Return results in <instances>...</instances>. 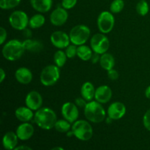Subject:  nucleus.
Returning <instances> with one entry per match:
<instances>
[{"mask_svg":"<svg viewBox=\"0 0 150 150\" xmlns=\"http://www.w3.org/2000/svg\"><path fill=\"white\" fill-rule=\"evenodd\" d=\"M29 19L27 14L22 10H16L10 14L9 23L16 30L23 31L29 26Z\"/></svg>","mask_w":150,"mask_h":150,"instance_id":"nucleus-8","label":"nucleus"},{"mask_svg":"<svg viewBox=\"0 0 150 150\" xmlns=\"http://www.w3.org/2000/svg\"><path fill=\"white\" fill-rule=\"evenodd\" d=\"M21 0H0V7L3 10L15 8L20 4Z\"/></svg>","mask_w":150,"mask_h":150,"instance_id":"nucleus-29","label":"nucleus"},{"mask_svg":"<svg viewBox=\"0 0 150 150\" xmlns=\"http://www.w3.org/2000/svg\"><path fill=\"white\" fill-rule=\"evenodd\" d=\"M77 45H74V44H71L69 45L66 48L65 54L67 55V58L73 59L77 55Z\"/></svg>","mask_w":150,"mask_h":150,"instance_id":"nucleus-31","label":"nucleus"},{"mask_svg":"<svg viewBox=\"0 0 150 150\" xmlns=\"http://www.w3.org/2000/svg\"><path fill=\"white\" fill-rule=\"evenodd\" d=\"M71 123L70 122H68L66 120H57V122H56L55 126H54V128L56 129V130L59 133H67L68 131H70V128H72Z\"/></svg>","mask_w":150,"mask_h":150,"instance_id":"nucleus-27","label":"nucleus"},{"mask_svg":"<svg viewBox=\"0 0 150 150\" xmlns=\"http://www.w3.org/2000/svg\"><path fill=\"white\" fill-rule=\"evenodd\" d=\"M67 57L65 54V51L62 50L56 51L54 55V61L56 65L59 67H62L65 64Z\"/></svg>","mask_w":150,"mask_h":150,"instance_id":"nucleus-26","label":"nucleus"},{"mask_svg":"<svg viewBox=\"0 0 150 150\" xmlns=\"http://www.w3.org/2000/svg\"><path fill=\"white\" fill-rule=\"evenodd\" d=\"M71 130L75 137L83 142L89 141L93 136L92 125L86 120H77L72 125Z\"/></svg>","mask_w":150,"mask_h":150,"instance_id":"nucleus-4","label":"nucleus"},{"mask_svg":"<svg viewBox=\"0 0 150 150\" xmlns=\"http://www.w3.org/2000/svg\"><path fill=\"white\" fill-rule=\"evenodd\" d=\"M51 150H64L63 149L62 147H61V146H56V147L53 148V149H51Z\"/></svg>","mask_w":150,"mask_h":150,"instance_id":"nucleus-42","label":"nucleus"},{"mask_svg":"<svg viewBox=\"0 0 150 150\" xmlns=\"http://www.w3.org/2000/svg\"><path fill=\"white\" fill-rule=\"evenodd\" d=\"M45 18L42 14H35L30 18L29 22V27L32 29H39L44 25Z\"/></svg>","mask_w":150,"mask_h":150,"instance_id":"nucleus-25","label":"nucleus"},{"mask_svg":"<svg viewBox=\"0 0 150 150\" xmlns=\"http://www.w3.org/2000/svg\"><path fill=\"white\" fill-rule=\"evenodd\" d=\"M84 115L88 121L92 123H100L105 119V111L98 101H89L84 108Z\"/></svg>","mask_w":150,"mask_h":150,"instance_id":"nucleus-3","label":"nucleus"},{"mask_svg":"<svg viewBox=\"0 0 150 150\" xmlns=\"http://www.w3.org/2000/svg\"><path fill=\"white\" fill-rule=\"evenodd\" d=\"M90 45L94 52L102 55L108 51L110 47V42L108 38L103 33H97L91 38Z\"/></svg>","mask_w":150,"mask_h":150,"instance_id":"nucleus-7","label":"nucleus"},{"mask_svg":"<svg viewBox=\"0 0 150 150\" xmlns=\"http://www.w3.org/2000/svg\"><path fill=\"white\" fill-rule=\"evenodd\" d=\"M15 77L16 81L22 84H28L32 80V73L27 67H19L15 73Z\"/></svg>","mask_w":150,"mask_h":150,"instance_id":"nucleus-17","label":"nucleus"},{"mask_svg":"<svg viewBox=\"0 0 150 150\" xmlns=\"http://www.w3.org/2000/svg\"><path fill=\"white\" fill-rule=\"evenodd\" d=\"M100 54H97V53H95V52L93 53L92 58H91L90 59L93 64H96V63H98V62L100 61Z\"/></svg>","mask_w":150,"mask_h":150,"instance_id":"nucleus-37","label":"nucleus"},{"mask_svg":"<svg viewBox=\"0 0 150 150\" xmlns=\"http://www.w3.org/2000/svg\"><path fill=\"white\" fill-rule=\"evenodd\" d=\"M143 124L145 128L150 131V108L146 111L143 117Z\"/></svg>","mask_w":150,"mask_h":150,"instance_id":"nucleus-33","label":"nucleus"},{"mask_svg":"<svg viewBox=\"0 0 150 150\" xmlns=\"http://www.w3.org/2000/svg\"><path fill=\"white\" fill-rule=\"evenodd\" d=\"M7 39V31L4 27L0 28V44L3 45Z\"/></svg>","mask_w":150,"mask_h":150,"instance_id":"nucleus-35","label":"nucleus"},{"mask_svg":"<svg viewBox=\"0 0 150 150\" xmlns=\"http://www.w3.org/2000/svg\"><path fill=\"white\" fill-rule=\"evenodd\" d=\"M23 36L25 37L26 39H29V38L32 37V32L28 28H26L25 29L23 30Z\"/></svg>","mask_w":150,"mask_h":150,"instance_id":"nucleus-38","label":"nucleus"},{"mask_svg":"<svg viewBox=\"0 0 150 150\" xmlns=\"http://www.w3.org/2000/svg\"><path fill=\"white\" fill-rule=\"evenodd\" d=\"M100 64L103 70L108 71L111 69H114V65H115V59L111 54L105 53L101 55Z\"/></svg>","mask_w":150,"mask_h":150,"instance_id":"nucleus-23","label":"nucleus"},{"mask_svg":"<svg viewBox=\"0 0 150 150\" xmlns=\"http://www.w3.org/2000/svg\"><path fill=\"white\" fill-rule=\"evenodd\" d=\"M95 91L96 89H95V86L91 82H85L81 86V94L82 98L89 102V101H92L93 98H95Z\"/></svg>","mask_w":150,"mask_h":150,"instance_id":"nucleus-22","label":"nucleus"},{"mask_svg":"<svg viewBox=\"0 0 150 150\" xmlns=\"http://www.w3.org/2000/svg\"><path fill=\"white\" fill-rule=\"evenodd\" d=\"M60 77L59 67L54 64H50L42 69L40 73V82L45 86H51L55 84Z\"/></svg>","mask_w":150,"mask_h":150,"instance_id":"nucleus-6","label":"nucleus"},{"mask_svg":"<svg viewBox=\"0 0 150 150\" xmlns=\"http://www.w3.org/2000/svg\"><path fill=\"white\" fill-rule=\"evenodd\" d=\"M77 1L78 0H62V7L66 10H70L76 5Z\"/></svg>","mask_w":150,"mask_h":150,"instance_id":"nucleus-32","label":"nucleus"},{"mask_svg":"<svg viewBox=\"0 0 150 150\" xmlns=\"http://www.w3.org/2000/svg\"><path fill=\"white\" fill-rule=\"evenodd\" d=\"M93 54V51L92 48L85 45H79L77 48V56L80 59L83 61L90 60Z\"/></svg>","mask_w":150,"mask_h":150,"instance_id":"nucleus-24","label":"nucleus"},{"mask_svg":"<svg viewBox=\"0 0 150 150\" xmlns=\"http://www.w3.org/2000/svg\"><path fill=\"white\" fill-rule=\"evenodd\" d=\"M112 98V90L107 85H102L96 89L95 98V100L101 104L107 103Z\"/></svg>","mask_w":150,"mask_h":150,"instance_id":"nucleus-15","label":"nucleus"},{"mask_svg":"<svg viewBox=\"0 0 150 150\" xmlns=\"http://www.w3.org/2000/svg\"><path fill=\"white\" fill-rule=\"evenodd\" d=\"M16 134L20 140L26 141L32 138L35 133V128L29 122H23L16 129Z\"/></svg>","mask_w":150,"mask_h":150,"instance_id":"nucleus-16","label":"nucleus"},{"mask_svg":"<svg viewBox=\"0 0 150 150\" xmlns=\"http://www.w3.org/2000/svg\"><path fill=\"white\" fill-rule=\"evenodd\" d=\"M15 115L16 117L22 122H28L31 121L35 117V114H33V111L26 107H19L15 111Z\"/></svg>","mask_w":150,"mask_h":150,"instance_id":"nucleus-19","label":"nucleus"},{"mask_svg":"<svg viewBox=\"0 0 150 150\" xmlns=\"http://www.w3.org/2000/svg\"><path fill=\"white\" fill-rule=\"evenodd\" d=\"M23 45L25 50L31 53H39L43 49V45L42 42L31 38L25 40L23 42Z\"/></svg>","mask_w":150,"mask_h":150,"instance_id":"nucleus-21","label":"nucleus"},{"mask_svg":"<svg viewBox=\"0 0 150 150\" xmlns=\"http://www.w3.org/2000/svg\"><path fill=\"white\" fill-rule=\"evenodd\" d=\"M26 51L23 42L14 39L8 41L2 48V55L8 61H16L19 59Z\"/></svg>","mask_w":150,"mask_h":150,"instance_id":"nucleus-2","label":"nucleus"},{"mask_svg":"<svg viewBox=\"0 0 150 150\" xmlns=\"http://www.w3.org/2000/svg\"><path fill=\"white\" fill-rule=\"evenodd\" d=\"M5 77H6V73L5 72H4V69L1 68L0 69V82H1V83H2V82L4 81Z\"/></svg>","mask_w":150,"mask_h":150,"instance_id":"nucleus-39","label":"nucleus"},{"mask_svg":"<svg viewBox=\"0 0 150 150\" xmlns=\"http://www.w3.org/2000/svg\"><path fill=\"white\" fill-rule=\"evenodd\" d=\"M149 4L145 0H141L136 4V12L142 16H144L149 13Z\"/></svg>","mask_w":150,"mask_h":150,"instance_id":"nucleus-28","label":"nucleus"},{"mask_svg":"<svg viewBox=\"0 0 150 150\" xmlns=\"http://www.w3.org/2000/svg\"><path fill=\"white\" fill-rule=\"evenodd\" d=\"M25 103L32 111H38L41 108L42 105V98L37 91H31L26 95Z\"/></svg>","mask_w":150,"mask_h":150,"instance_id":"nucleus-13","label":"nucleus"},{"mask_svg":"<svg viewBox=\"0 0 150 150\" xmlns=\"http://www.w3.org/2000/svg\"><path fill=\"white\" fill-rule=\"evenodd\" d=\"M108 116L112 120H118L122 118L126 114V107L121 102H114L108 108Z\"/></svg>","mask_w":150,"mask_h":150,"instance_id":"nucleus-14","label":"nucleus"},{"mask_svg":"<svg viewBox=\"0 0 150 150\" xmlns=\"http://www.w3.org/2000/svg\"><path fill=\"white\" fill-rule=\"evenodd\" d=\"M108 77L110 80L111 81H116L119 78V73L114 69H111V70H108Z\"/></svg>","mask_w":150,"mask_h":150,"instance_id":"nucleus-34","label":"nucleus"},{"mask_svg":"<svg viewBox=\"0 0 150 150\" xmlns=\"http://www.w3.org/2000/svg\"><path fill=\"white\" fill-rule=\"evenodd\" d=\"M57 121L56 113L51 108H41L36 111L34 122L37 125L43 130H51L55 126Z\"/></svg>","mask_w":150,"mask_h":150,"instance_id":"nucleus-1","label":"nucleus"},{"mask_svg":"<svg viewBox=\"0 0 150 150\" xmlns=\"http://www.w3.org/2000/svg\"><path fill=\"white\" fill-rule=\"evenodd\" d=\"M90 29L86 25H77L72 28L69 36L72 44L78 45H84L90 36Z\"/></svg>","mask_w":150,"mask_h":150,"instance_id":"nucleus-5","label":"nucleus"},{"mask_svg":"<svg viewBox=\"0 0 150 150\" xmlns=\"http://www.w3.org/2000/svg\"><path fill=\"white\" fill-rule=\"evenodd\" d=\"M98 27L101 33H109L113 29L115 19L111 12L103 11L99 15L97 21Z\"/></svg>","mask_w":150,"mask_h":150,"instance_id":"nucleus-9","label":"nucleus"},{"mask_svg":"<svg viewBox=\"0 0 150 150\" xmlns=\"http://www.w3.org/2000/svg\"><path fill=\"white\" fill-rule=\"evenodd\" d=\"M145 96H146V98L150 100V85L146 89V91H145Z\"/></svg>","mask_w":150,"mask_h":150,"instance_id":"nucleus-41","label":"nucleus"},{"mask_svg":"<svg viewBox=\"0 0 150 150\" xmlns=\"http://www.w3.org/2000/svg\"><path fill=\"white\" fill-rule=\"evenodd\" d=\"M125 2L123 0H114L110 5V10L112 13H119L123 10Z\"/></svg>","mask_w":150,"mask_h":150,"instance_id":"nucleus-30","label":"nucleus"},{"mask_svg":"<svg viewBox=\"0 0 150 150\" xmlns=\"http://www.w3.org/2000/svg\"><path fill=\"white\" fill-rule=\"evenodd\" d=\"M75 103L76 104L78 107L84 108L86 107V104H87V102H86V100L83 98H76Z\"/></svg>","mask_w":150,"mask_h":150,"instance_id":"nucleus-36","label":"nucleus"},{"mask_svg":"<svg viewBox=\"0 0 150 150\" xmlns=\"http://www.w3.org/2000/svg\"><path fill=\"white\" fill-rule=\"evenodd\" d=\"M32 7L39 13H47L51 9L53 0H30Z\"/></svg>","mask_w":150,"mask_h":150,"instance_id":"nucleus-20","label":"nucleus"},{"mask_svg":"<svg viewBox=\"0 0 150 150\" xmlns=\"http://www.w3.org/2000/svg\"><path fill=\"white\" fill-rule=\"evenodd\" d=\"M68 19V13L66 9L59 7L53 10L50 16V21L53 25L60 26L64 25Z\"/></svg>","mask_w":150,"mask_h":150,"instance_id":"nucleus-12","label":"nucleus"},{"mask_svg":"<svg viewBox=\"0 0 150 150\" xmlns=\"http://www.w3.org/2000/svg\"><path fill=\"white\" fill-rule=\"evenodd\" d=\"M50 40L52 45L59 49L66 48L70 45V36L62 31H56L53 32Z\"/></svg>","mask_w":150,"mask_h":150,"instance_id":"nucleus-11","label":"nucleus"},{"mask_svg":"<svg viewBox=\"0 0 150 150\" xmlns=\"http://www.w3.org/2000/svg\"><path fill=\"white\" fill-rule=\"evenodd\" d=\"M13 150H32L29 146H25V145H21V146H16Z\"/></svg>","mask_w":150,"mask_h":150,"instance_id":"nucleus-40","label":"nucleus"},{"mask_svg":"<svg viewBox=\"0 0 150 150\" xmlns=\"http://www.w3.org/2000/svg\"><path fill=\"white\" fill-rule=\"evenodd\" d=\"M18 137L16 133L14 132H7L4 135L2 139V144L6 150H13L17 146Z\"/></svg>","mask_w":150,"mask_h":150,"instance_id":"nucleus-18","label":"nucleus"},{"mask_svg":"<svg viewBox=\"0 0 150 150\" xmlns=\"http://www.w3.org/2000/svg\"><path fill=\"white\" fill-rule=\"evenodd\" d=\"M62 115L64 120L70 123H74L77 121L79 116V111L76 103L70 102L64 103L62 106Z\"/></svg>","mask_w":150,"mask_h":150,"instance_id":"nucleus-10","label":"nucleus"}]
</instances>
